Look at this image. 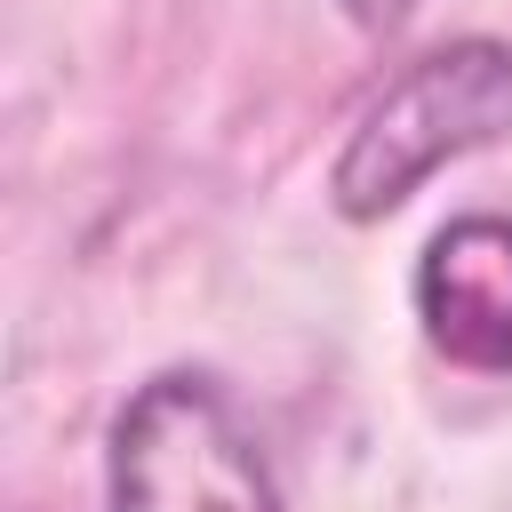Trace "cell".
Returning <instances> with one entry per match:
<instances>
[{"label": "cell", "mask_w": 512, "mask_h": 512, "mask_svg": "<svg viewBox=\"0 0 512 512\" xmlns=\"http://www.w3.org/2000/svg\"><path fill=\"white\" fill-rule=\"evenodd\" d=\"M504 136H512V48L504 40H448L360 104L328 192L352 224H376L424 176H440L448 160L488 152Z\"/></svg>", "instance_id": "cell-1"}, {"label": "cell", "mask_w": 512, "mask_h": 512, "mask_svg": "<svg viewBox=\"0 0 512 512\" xmlns=\"http://www.w3.org/2000/svg\"><path fill=\"white\" fill-rule=\"evenodd\" d=\"M336 8H344V16L360 24V32H400L416 0H336Z\"/></svg>", "instance_id": "cell-4"}, {"label": "cell", "mask_w": 512, "mask_h": 512, "mask_svg": "<svg viewBox=\"0 0 512 512\" xmlns=\"http://www.w3.org/2000/svg\"><path fill=\"white\" fill-rule=\"evenodd\" d=\"M104 512H280V480L224 384L168 368L112 416Z\"/></svg>", "instance_id": "cell-2"}, {"label": "cell", "mask_w": 512, "mask_h": 512, "mask_svg": "<svg viewBox=\"0 0 512 512\" xmlns=\"http://www.w3.org/2000/svg\"><path fill=\"white\" fill-rule=\"evenodd\" d=\"M416 320L440 360L472 376L512 368V216H456L416 256Z\"/></svg>", "instance_id": "cell-3"}]
</instances>
